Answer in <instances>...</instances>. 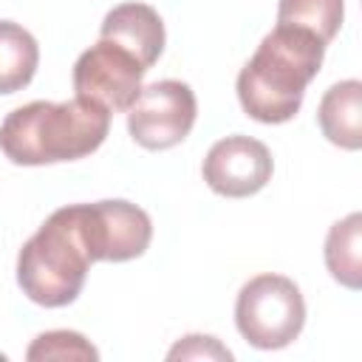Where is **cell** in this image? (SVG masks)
<instances>
[{
  "label": "cell",
  "mask_w": 362,
  "mask_h": 362,
  "mask_svg": "<svg viewBox=\"0 0 362 362\" xmlns=\"http://www.w3.org/2000/svg\"><path fill=\"white\" fill-rule=\"evenodd\" d=\"M345 14V0H280L277 3V25H294L311 31L322 45H328Z\"/></svg>",
  "instance_id": "13"
},
{
  "label": "cell",
  "mask_w": 362,
  "mask_h": 362,
  "mask_svg": "<svg viewBox=\"0 0 362 362\" xmlns=\"http://www.w3.org/2000/svg\"><path fill=\"white\" fill-rule=\"evenodd\" d=\"M317 122L322 136L342 147L359 150L362 147V82L345 79L331 85L317 107Z\"/></svg>",
  "instance_id": "10"
},
{
  "label": "cell",
  "mask_w": 362,
  "mask_h": 362,
  "mask_svg": "<svg viewBox=\"0 0 362 362\" xmlns=\"http://www.w3.org/2000/svg\"><path fill=\"white\" fill-rule=\"evenodd\" d=\"M274 161L263 141L252 136H226L215 141L201 164L204 181L223 198H246L260 192L272 178Z\"/></svg>",
  "instance_id": "8"
},
{
  "label": "cell",
  "mask_w": 362,
  "mask_h": 362,
  "mask_svg": "<svg viewBox=\"0 0 362 362\" xmlns=\"http://www.w3.org/2000/svg\"><path fill=\"white\" fill-rule=\"evenodd\" d=\"M170 359H232V351L223 348L215 337H204V334H189L181 342H175L167 354Z\"/></svg>",
  "instance_id": "15"
},
{
  "label": "cell",
  "mask_w": 362,
  "mask_h": 362,
  "mask_svg": "<svg viewBox=\"0 0 362 362\" xmlns=\"http://www.w3.org/2000/svg\"><path fill=\"white\" fill-rule=\"evenodd\" d=\"M198 116L195 93L187 82L158 79L139 90L127 107V130L147 150H170L181 144Z\"/></svg>",
  "instance_id": "5"
},
{
  "label": "cell",
  "mask_w": 362,
  "mask_h": 362,
  "mask_svg": "<svg viewBox=\"0 0 362 362\" xmlns=\"http://www.w3.org/2000/svg\"><path fill=\"white\" fill-rule=\"evenodd\" d=\"M144 74L147 68L127 48L99 37V42L82 51L74 62V90L110 113H122L139 96Z\"/></svg>",
  "instance_id": "7"
},
{
  "label": "cell",
  "mask_w": 362,
  "mask_h": 362,
  "mask_svg": "<svg viewBox=\"0 0 362 362\" xmlns=\"http://www.w3.org/2000/svg\"><path fill=\"white\" fill-rule=\"evenodd\" d=\"M88 266L90 255L71 204L51 212L48 221L23 243L17 255V283L31 303L62 308L79 297Z\"/></svg>",
  "instance_id": "3"
},
{
  "label": "cell",
  "mask_w": 362,
  "mask_h": 362,
  "mask_svg": "<svg viewBox=\"0 0 362 362\" xmlns=\"http://www.w3.org/2000/svg\"><path fill=\"white\" fill-rule=\"evenodd\" d=\"M99 37L127 48L147 71L164 51V23L147 3H122L110 8L102 20Z\"/></svg>",
  "instance_id": "9"
},
{
  "label": "cell",
  "mask_w": 362,
  "mask_h": 362,
  "mask_svg": "<svg viewBox=\"0 0 362 362\" xmlns=\"http://www.w3.org/2000/svg\"><path fill=\"white\" fill-rule=\"evenodd\" d=\"M110 130V110L82 96L68 102H28L0 124V150L11 164L40 167L76 161L102 147Z\"/></svg>",
  "instance_id": "1"
},
{
  "label": "cell",
  "mask_w": 362,
  "mask_h": 362,
  "mask_svg": "<svg viewBox=\"0 0 362 362\" xmlns=\"http://www.w3.org/2000/svg\"><path fill=\"white\" fill-rule=\"evenodd\" d=\"M235 325L240 337L260 351L291 345L305 325V300L297 283L283 274L252 277L238 291Z\"/></svg>",
  "instance_id": "4"
},
{
  "label": "cell",
  "mask_w": 362,
  "mask_h": 362,
  "mask_svg": "<svg viewBox=\"0 0 362 362\" xmlns=\"http://www.w3.org/2000/svg\"><path fill=\"white\" fill-rule=\"evenodd\" d=\"M25 356L31 362H37V359H85V362H90V359H99V351L76 331H45L28 345Z\"/></svg>",
  "instance_id": "14"
},
{
  "label": "cell",
  "mask_w": 362,
  "mask_h": 362,
  "mask_svg": "<svg viewBox=\"0 0 362 362\" xmlns=\"http://www.w3.org/2000/svg\"><path fill=\"white\" fill-rule=\"evenodd\" d=\"M40 65V45L20 23L0 20V93L23 90Z\"/></svg>",
  "instance_id": "11"
},
{
  "label": "cell",
  "mask_w": 362,
  "mask_h": 362,
  "mask_svg": "<svg viewBox=\"0 0 362 362\" xmlns=\"http://www.w3.org/2000/svg\"><path fill=\"white\" fill-rule=\"evenodd\" d=\"M79 235L88 246L90 263L110 260L124 263L147 252L153 240L150 215L130 201H96L74 204Z\"/></svg>",
  "instance_id": "6"
},
{
  "label": "cell",
  "mask_w": 362,
  "mask_h": 362,
  "mask_svg": "<svg viewBox=\"0 0 362 362\" xmlns=\"http://www.w3.org/2000/svg\"><path fill=\"white\" fill-rule=\"evenodd\" d=\"M325 45L303 28L274 25L238 74V99L246 116L263 124L288 122L322 65Z\"/></svg>",
  "instance_id": "2"
},
{
  "label": "cell",
  "mask_w": 362,
  "mask_h": 362,
  "mask_svg": "<svg viewBox=\"0 0 362 362\" xmlns=\"http://www.w3.org/2000/svg\"><path fill=\"white\" fill-rule=\"evenodd\" d=\"M325 266L337 283L345 288L362 286V215L351 212L337 221L325 238Z\"/></svg>",
  "instance_id": "12"
}]
</instances>
